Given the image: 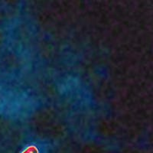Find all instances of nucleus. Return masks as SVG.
I'll list each match as a JSON object with an SVG mask.
<instances>
[{
    "instance_id": "1",
    "label": "nucleus",
    "mask_w": 153,
    "mask_h": 153,
    "mask_svg": "<svg viewBox=\"0 0 153 153\" xmlns=\"http://www.w3.org/2000/svg\"><path fill=\"white\" fill-rule=\"evenodd\" d=\"M21 153H39L38 149L35 146H28Z\"/></svg>"
}]
</instances>
